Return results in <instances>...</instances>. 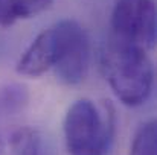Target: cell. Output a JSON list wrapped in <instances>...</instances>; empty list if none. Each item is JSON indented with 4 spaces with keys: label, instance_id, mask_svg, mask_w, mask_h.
<instances>
[{
    "label": "cell",
    "instance_id": "6",
    "mask_svg": "<svg viewBox=\"0 0 157 155\" xmlns=\"http://www.w3.org/2000/svg\"><path fill=\"white\" fill-rule=\"evenodd\" d=\"M28 90L20 84H11L0 90V119L15 116L28 103Z\"/></svg>",
    "mask_w": 157,
    "mask_h": 155
},
{
    "label": "cell",
    "instance_id": "7",
    "mask_svg": "<svg viewBox=\"0 0 157 155\" xmlns=\"http://www.w3.org/2000/svg\"><path fill=\"white\" fill-rule=\"evenodd\" d=\"M130 155H157V126L154 120L144 123L137 129Z\"/></svg>",
    "mask_w": 157,
    "mask_h": 155
},
{
    "label": "cell",
    "instance_id": "1",
    "mask_svg": "<svg viewBox=\"0 0 157 155\" xmlns=\"http://www.w3.org/2000/svg\"><path fill=\"white\" fill-rule=\"evenodd\" d=\"M101 64L111 91L124 105L147 102L154 84V68L145 49L110 38Z\"/></svg>",
    "mask_w": 157,
    "mask_h": 155
},
{
    "label": "cell",
    "instance_id": "3",
    "mask_svg": "<svg viewBox=\"0 0 157 155\" xmlns=\"http://www.w3.org/2000/svg\"><path fill=\"white\" fill-rule=\"evenodd\" d=\"M86 34V29L75 20H61L44 29L28 46L17 62V73L28 78H38L63 59L72 44Z\"/></svg>",
    "mask_w": 157,
    "mask_h": 155
},
{
    "label": "cell",
    "instance_id": "2",
    "mask_svg": "<svg viewBox=\"0 0 157 155\" xmlns=\"http://www.w3.org/2000/svg\"><path fill=\"white\" fill-rule=\"evenodd\" d=\"M114 135V111L108 102L79 99L64 117V140L70 155H104Z\"/></svg>",
    "mask_w": 157,
    "mask_h": 155
},
{
    "label": "cell",
    "instance_id": "8",
    "mask_svg": "<svg viewBox=\"0 0 157 155\" xmlns=\"http://www.w3.org/2000/svg\"><path fill=\"white\" fill-rule=\"evenodd\" d=\"M53 0H6V9L11 21L25 20L49 9Z\"/></svg>",
    "mask_w": 157,
    "mask_h": 155
},
{
    "label": "cell",
    "instance_id": "9",
    "mask_svg": "<svg viewBox=\"0 0 157 155\" xmlns=\"http://www.w3.org/2000/svg\"><path fill=\"white\" fill-rule=\"evenodd\" d=\"M11 24L12 21L6 9V0H0V26H11Z\"/></svg>",
    "mask_w": 157,
    "mask_h": 155
},
{
    "label": "cell",
    "instance_id": "5",
    "mask_svg": "<svg viewBox=\"0 0 157 155\" xmlns=\"http://www.w3.org/2000/svg\"><path fill=\"white\" fill-rule=\"evenodd\" d=\"M38 135L31 128L0 132V155H38Z\"/></svg>",
    "mask_w": 157,
    "mask_h": 155
},
{
    "label": "cell",
    "instance_id": "4",
    "mask_svg": "<svg viewBox=\"0 0 157 155\" xmlns=\"http://www.w3.org/2000/svg\"><path fill=\"white\" fill-rule=\"evenodd\" d=\"M111 38L145 50L156 43L157 17L153 0H116L111 18Z\"/></svg>",
    "mask_w": 157,
    "mask_h": 155
}]
</instances>
